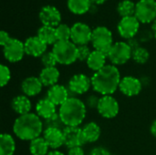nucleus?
I'll return each mask as SVG.
<instances>
[{
	"instance_id": "1",
	"label": "nucleus",
	"mask_w": 156,
	"mask_h": 155,
	"mask_svg": "<svg viewBox=\"0 0 156 155\" xmlns=\"http://www.w3.org/2000/svg\"><path fill=\"white\" fill-rule=\"evenodd\" d=\"M90 79L93 90L102 96L113 94L119 89L122 79L120 70L114 65H106Z\"/></svg>"
},
{
	"instance_id": "2",
	"label": "nucleus",
	"mask_w": 156,
	"mask_h": 155,
	"mask_svg": "<svg viewBox=\"0 0 156 155\" xmlns=\"http://www.w3.org/2000/svg\"><path fill=\"white\" fill-rule=\"evenodd\" d=\"M43 122L41 118L35 113L20 115L14 122L13 132L17 138L23 141H32L43 132Z\"/></svg>"
},
{
	"instance_id": "3",
	"label": "nucleus",
	"mask_w": 156,
	"mask_h": 155,
	"mask_svg": "<svg viewBox=\"0 0 156 155\" xmlns=\"http://www.w3.org/2000/svg\"><path fill=\"white\" fill-rule=\"evenodd\" d=\"M86 105L76 97H70L64 102L58 111V114L65 126L79 127L86 117Z\"/></svg>"
},
{
	"instance_id": "4",
	"label": "nucleus",
	"mask_w": 156,
	"mask_h": 155,
	"mask_svg": "<svg viewBox=\"0 0 156 155\" xmlns=\"http://www.w3.org/2000/svg\"><path fill=\"white\" fill-rule=\"evenodd\" d=\"M52 52L61 65H70L78 60V46L71 40L58 41L53 45Z\"/></svg>"
},
{
	"instance_id": "5",
	"label": "nucleus",
	"mask_w": 156,
	"mask_h": 155,
	"mask_svg": "<svg viewBox=\"0 0 156 155\" xmlns=\"http://www.w3.org/2000/svg\"><path fill=\"white\" fill-rule=\"evenodd\" d=\"M91 43L95 50H99L108 55L113 45V37L112 31L106 26H97L92 31Z\"/></svg>"
},
{
	"instance_id": "6",
	"label": "nucleus",
	"mask_w": 156,
	"mask_h": 155,
	"mask_svg": "<svg viewBox=\"0 0 156 155\" xmlns=\"http://www.w3.org/2000/svg\"><path fill=\"white\" fill-rule=\"evenodd\" d=\"M133 49L129 46L127 42L120 41L116 42L112 45V48L110 49L107 58L111 60L112 65H123L129 61L132 58Z\"/></svg>"
},
{
	"instance_id": "7",
	"label": "nucleus",
	"mask_w": 156,
	"mask_h": 155,
	"mask_svg": "<svg viewBox=\"0 0 156 155\" xmlns=\"http://www.w3.org/2000/svg\"><path fill=\"white\" fill-rule=\"evenodd\" d=\"M134 16L140 23H151L156 19V0H139Z\"/></svg>"
},
{
	"instance_id": "8",
	"label": "nucleus",
	"mask_w": 156,
	"mask_h": 155,
	"mask_svg": "<svg viewBox=\"0 0 156 155\" xmlns=\"http://www.w3.org/2000/svg\"><path fill=\"white\" fill-rule=\"evenodd\" d=\"M92 31L93 30L85 23H75L71 26L70 40L77 46L87 45L89 42H91Z\"/></svg>"
},
{
	"instance_id": "9",
	"label": "nucleus",
	"mask_w": 156,
	"mask_h": 155,
	"mask_svg": "<svg viewBox=\"0 0 156 155\" xmlns=\"http://www.w3.org/2000/svg\"><path fill=\"white\" fill-rule=\"evenodd\" d=\"M3 48V52L5 59L12 63L20 61L26 54L24 43L17 38L12 37L10 41Z\"/></svg>"
},
{
	"instance_id": "10",
	"label": "nucleus",
	"mask_w": 156,
	"mask_h": 155,
	"mask_svg": "<svg viewBox=\"0 0 156 155\" xmlns=\"http://www.w3.org/2000/svg\"><path fill=\"white\" fill-rule=\"evenodd\" d=\"M117 28L120 36L129 40L131 38H133L138 34L140 28V22L135 16L122 17Z\"/></svg>"
},
{
	"instance_id": "11",
	"label": "nucleus",
	"mask_w": 156,
	"mask_h": 155,
	"mask_svg": "<svg viewBox=\"0 0 156 155\" xmlns=\"http://www.w3.org/2000/svg\"><path fill=\"white\" fill-rule=\"evenodd\" d=\"M97 110L103 118L112 119L119 113V102L113 96L105 95L100 98Z\"/></svg>"
},
{
	"instance_id": "12",
	"label": "nucleus",
	"mask_w": 156,
	"mask_h": 155,
	"mask_svg": "<svg viewBox=\"0 0 156 155\" xmlns=\"http://www.w3.org/2000/svg\"><path fill=\"white\" fill-rule=\"evenodd\" d=\"M64 134V145L69 149L73 147H81L87 142L84 138L82 129L80 127H69L66 126L63 129Z\"/></svg>"
},
{
	"instance_id": "13",
	"label": "nucleus",
	"mask_w": 156,
	"mask_h": 155,
	"mask_svg": "<svg viewBox=\"0 0 156 155\" xmlns=\"http://www.w3.org/2000/svg\"><path fill=\"white\" fill-rule=\"evenodd\" d=\"M39 19L43 26L57 27L60 25L61 14L59 10L53 5H45L39 12Z\"/></svg>"
},
{
	"instance_id": "14",
	"label": "nucleus",
	"mask_w": 156,
	"mask_h": 155,
	"mask_svg": "<svg viewBox=\"0 0 156 155\" xmlns=\"http://www.w3.org/2000/svg\"><path fill=\"white\" fill-rule=\"evenodd\" d=\"M143 89L142 82L139 79L132 76H126L121 79L119 90L127 97H133L138 95Z\"/></svg>"
},
{
	"instance_id": "15",
	"label": "nucleus",
	"mask_w": 156,
	"mask_h": 155,
	"mask_svg": "<svg viewBox=\"0 0 156 155\" xmlns=\"http://www.w3.org/2000/svg\"><path fill=\"white\" fill-rule=\"evenodd\" d=\"M91 85V79L85 74H76L69 81V90L74 94L86 93Z\"/></svg>"
},
{
	"instance_id": "16",
	"label": "nucleus",
	"mask_w": 156,
	"mask_h": 155,
	"mask_svg": "<svg viewBox=\"0 0 156 155\" xmlns=\"http://www.w3.org/2000/svg\"><path fill=\"white\" fill-rule=\"evenodd\" d=\"M26 54L32 57H41L46 53L48 45L44 43L37 36L30 37L24 42Z\"/></svg>"
},
{
	"instance_id": "17",
	"label": "nucleus",
	"mask_w": 156,
	"mask_h": 155,
	"mask_svg": "<svg viewBox=\"0 0 156 155\" xmlns=\"http://www.w3.org/2000/svg\"><path fill=\"white\" fill-rule=\"evenodd\" d=\"M47 98L50 101H52L56 106L60 107L70 97H69V90L65 86L56 84L48 90Z\"/></svg>"
},
{
	"instance_id": "18",
	"label": "nucleus",
	"mask_w": 156,
	"mask_h": 155,
	"mask_svg": "<svg viewBox=\"0 0 156 155\" xmlns=\"http://www.w3.org/2000/svg\"><path fill=\"white\" fill-rule=\"evenodd\" d=\"M43 138L47 142L49 148L57 150L64 145L63 130L56 128H46L43 132Z\"/></svg>"
},
{
	"instance_id": "19",
	"label": "nucleus",
	"mask_w": 156,
	"mask_h": 155,
	"mask_svg": "<svg viewBox=\"0 0 156 155\" xmlns=\"http://www.w3.org/2000/svg\"><path fill=\"white\" fill-rule=\"evenodd\" d=\"M43 84L40 81L39 78L37 77H28L25 79L21 84V89L24 95L27 97H34L40 93L42 90Z\"/></svg>"
},
{
	"instance_id": "20",
	"label": "nucleus",
	"mask_w": 156,
	"mask_h": 155,
	"mask_svg": "<svg viewBox=\"0 0 156 155\" xmlns=\"http://www.w3.org/2000/svg\"><path fill=\"white\" fill-rule=\"evenodd\" d=\"M56 107L57 106L46 97L37 101L36 105V111L40 118L47 120L57 113Z\"/></svg>"
},
{
	"instance_id": "21",
	"label": "nucleus",
	"mask_w": 156,
	"mask_h": 155,
	"mask_svg": "<svg viewBox=\"0 0 156 155\" xmlns=\"http://www.w3.org/2000/svg\"><path fill=\"white\" fill-rule=\"evenodd\" d=\"M11 106L13 111L20 115H25L30 113L32 105L29 98L26 95H18L13 99L11 102Z\"/></svg>"
},
{
	"instance_id": "22",
	"label": "nucleus",
	"mask_w": 156,
	"mask_h": 155,
	"mask_svg": "<svg viewBox=\"0 0 156 155\" xmlns=\"http://www.w3.org/2000/svg\"><path fill=\"white\" fill-rule=\"evenodd\" d=\"M59 71L56 67L51 68H44L40 74H39V79L42 82L43 86L46 87H52L57 84L59 79Z\"/></svg>"
},
{
	"instance_id": "23",
	"label": "nucleus",
	"mask_w": 156,
	"mask_h": 155,
	"mask_svg": "<svg viewBox=\"0 0 156 155\" xmlns=\"http://www.w3.org/2000/svg\"><path fill=\"white\" fill-rule=\"evenodd\" d=\"M106 58L107 55L103 52H101L99 50H93L86 62L88 67L91 70L97 72L106 66Z\"/></svg>"
},
{
	"instance_id": "24",
	"label": "nucleus",
	"mask_w": 156,
	"mask_h": 155,
	"mask_svg": "<svg viewBox=\"0 0 156 155\" xmlns=\"http://www.w3.org/2000/svg\"><path fill=\"white\" fill-rule=\"evenodd\" d=\"M82 132L84 135V138L87 143H95L97 142L101 134V131L100 126L96 122H89L84 125L82 128Z\"/></svg>"
},
{
	"instance_id": "25",
	"label": "nucleus",
	"mask_w": 156,
	"mask_h": 155,
	"mask_svg": "<svg viewBox=\"0 0 156 155\" xmlns=\"http://www.w3.org/2000/svg\"><path fill=\"white\" fill-rule=\"evenodd\" d=\"M37 36L47 45H55L58 42L56 27L42 26L37 30Z\"/></svg>"
},
{
	"instance_id": "26",
	"label": "nucleus",
	"mask_w": 156,
	"mask_h": 155,
	"mask_svg": "<svg viewBox=\"0 0 156 155\" xmlns=\"http://www.w3.org/2000/svg\"><path fill=\"white\" fill-rule=\"evenodd\" d=\"M16 151L14 138L8 133H2L0 136V155H13Z\"/></svg>"
},
{
	"instance_id": "27",
	"label": "nucleus",
	"mask_w": 156,
	"mask_h": 155,
	"mask_svg": "<svg viewBox=\"0 0 156 155\" xmlns=\"http://www.w3.org/2000/svg\"><path fill=\"white\" fill-rule=\"evenodd\" d=\"M91 0H68V7L73 14L83 15L91 6Z\"/></svg>"
},
{
	"instance_id": "28",
	"label": "nucleus",
	"mask_w": 156,
	"mask_h": 155,
	"mask_svg": "<svg viewBox=\"0 0 156 155\" xmlns=\"http://www.w3.org/2000/svg\"><path fill=\"white\" fill-rule=\"evenodd\" d=\"M48 148L49 146L43 137L32 140L29 144V151L32 155H48Z\"/></svg>"
},
{
	"instance_id": "29",
	"label": "nucleus",
	"mask_w": 156,
	"mask_h": 155,
	"mask_svg": "<svg viewBox=\"0 0 156 155\" xmlns=\"http://www.w3.org/2000/svg\"><path fill=\"white\" fill-rule=\"evenodd\" d=\"M136 4H134L132 0H122L118 4L117 11L122 17L132 16L135 14Z\"/></svg>"
},
{
	"instance_id": "30",
	"label": "nucleus",
	"mask_w": 156,
	"mask_h": 155,
	"mask_svg": "<svg viewBox=\"0 0 156 155\" xmlns=\"http://www.w3.org/2000/svg\"><path fill=\"white\" fill-rule=\"evenodd\" d=\"M133 59L138 63V64H144L148 61L150 58L149 51L143 48V47H138L134 50H133V55H132Z\"/></svg>"
},
{
	"instance_id": "31",
	"label": "nucleus",
	"mask_w": 156,
	"mask_h": 155,
	"mask_svg": "<svg viewBox=\"0 0 156 155\" xmlns=\"http://www.w3.org/2000/svg\"><path fill=\"white\" fill-rule=\"evenodd\" d=\"M58 41H67L70 40L71 37V27L66 24H60L56 27Z\"/></svg>"
},
{
	"instance_id": "32",
	"label": "nucleus",
	"mask_w": 156,
	"mask_h": 155,
	"mask_svg": "<svg viewBox=\"0 0 156 155\" xmlns=\"http://www.w3.org/2000/svg\"><path fill=\"white\" fill-rule=\"evenodd\" d=\"M44 124L46 128H56V129H60L63 130L66 126L64 125L59 114L56 113L52 117L44 120Z\"/></svg>"
},
{
	"instance_id": "33",
	"label": "nucleus",
	"mask_w": 156,
	"mask_h": 155,
	"mask_svg": "<svg viewBox=\"0 0 156 155\" xmlns=\"http://www.w3.org/2000/svg\"><path fill=\"white\" fill-rule=\"evenodd\" d=\"M41 63L45 68H51L56 67L58 60L52 51L46 52L41 56Z\"/></svg>"
},
{
	"instance_id": "34",
	"label": "nucleus",
	"mask_w": 156,
	"mask_h": 155,
	"mask_svg": "<svg viewBox=\"0 0 156 155\" xmlns=\"http://www.w3.org/2000/svg\"><path fill=\"white\" fill-rule=\"evenodd\" d=\"M10 79H11L10 69H8L7 66L2 64L0 66V84H1V87H5V85H7Z\"/></svg>"
},
{
	"instance_id": "35",
	"label": "nucleus",
	"mask_w": 156,
	"mask_h": 155,
	"mask_svg": "<svg viewBox=\"0 0 156 155\" xmlns=\"http://www.w3.org/2000/svg\"><path fill=\"white\" fill-rule=\"evenodd\" d=\"M92 51L87 45L78 46V60L80 61H87L90 53Z\"/></svg>"
},
{
	"instance_id": "36",
	"label": "nucleus",
	"mask_w": 156,
	"mask_h": 155,
	"mask_svg": "<svg viewBox=\"0 0 156 155\" xmlns=\"http://www.w3.org/2000/svg\"><path fill=\"white\" fill-rule=\"evenodd\" d=\"M99 101H100V98H98L96 95H90L86 99L85 105L86 107H89L90 109H97L99 105Z\"/></svg>"
},
{
	"instance_id": "37",
	"label": "nucleus",
	"mask_w": 156,
	"mask_h": 155,
	"mask_svg": "<svg viewBox=\"0 0 156 155\" xmlns=\"http://www.w3.org/2000/svg\"><path fill=\"white\" fill-rule=\"evenodd\" d=\"M89 155H111V153L107 149L103 147H96L90 152Z\"/></svg>"
},
{
	"instance_id": "38",
	"label": "nucleus",
	"mask_w": 156,
	"mask_h": 155,
	"mask_svg": "<svg viewBox=\"0 0 156 155\" xmlns=\"http://www.w3.org/2000/svg\"><path fill=\"white\" fill-rule=\"evenodd\" d=\"M11 38L12 37H10V36H9V34L7 32H5L4 30H2L0 32V45L2 47H5L10 41Z\"/></svg>"
},
{
	"instance_id": "39",
	"label": "nucleus",
	"mask_w": 156,
	"mask_h": 155,
	"mask_svg": "<svg viewBox=\"0 0 156 155\" xmlns=\"http://www.w3.org/2000/svg\"><path fill=\"white\" fill-rule=\"evenodd\" d=\"M68 155H85V153L82 147H73L69 149Z\"/></svg>"
},
{
	"instance_id": "40",
	"label": "nucleus",
	"mask_w": 156,
	"mask_h": 155,
	"mask_svg": "<svg viewBox=\"0 0 156 155\" xmlns=\"http://www.w3.org/2000/svg\"><path fill=\"white\" fill-rule=\"evenodd\" d=\"M151 133L156 137V120L152 123V125H151Z\"/></svg>"
},
{
	"instance_id": "41",
	"label": "nucleus",
	"mask_w": 156,
	"mask_h": 155,
	"mask_svg": "<svg viewBox=\"0 0 156 155\" xmlns=\"http://www.w3.org/2000/svg\"><path fill=\"white\" fill-rule=\"evenodd\" d=\"M152 30H153V33H154V37L156 38V19L153 22V25H152Z\"/></svg>"
},
{
	"instance_id": "42",
	"label": "nucleus",
	"mask_w": 156,
	"mask_h": 155,
	"mask_svg": "<svg viewBox=\"0 0 156 155\" xmlns=\"http://www.w3.org/2000/svg\"><path fill=\"white\" fill-rule=\"evenodd\" d=\"M48 155H64L61 152H58V151H56V150H54V151H52V152H49Z\"/></svg>"
},
{
	"instance_id": "43",
	"label": "nucleus",
	"mask_w": 156,
	"mask_h": 155,
	"mask_svg": "<svg viewBox=\"0 0 156 155\" xmlns=\"http://www.w3.org/2000/svg\"><path fill=\"white\" fill-rule=\"evenodd\" d=\"M107 0H91L92 3L94 4H97V5H101V4H103L104 2H106Z\"/></svg>"
}]
</instances>
